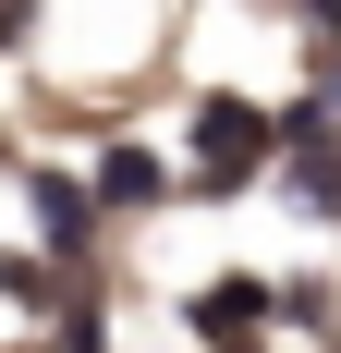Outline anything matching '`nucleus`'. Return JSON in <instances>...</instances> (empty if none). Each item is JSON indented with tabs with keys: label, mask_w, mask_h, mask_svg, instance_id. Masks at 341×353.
<instances>
[{
	"label": "nucleus",
	"mask_w": 341,
	"mask_h": 353,
	"mask_svg": "<svg viewBox=\"0 0 341 353\" xmlns=\"http://www.w3.org/2000/svg\"><path fill=\"white\" fill-rule=\"evenodd\" d=\"M195 134H207L195 195H244V183H256V159H269V122H256L244 98H207V110H195Z\"/></svg>",
	"instance_id": "obj_1"
},
{
	"label": "nucleus",
	"mask_w": 341,
	"mask_h": 353,
	"mask_svg": "<svg viewBox=\"0 0 341 353\" xmlns=\"http://www.w3.org/2000/svg\"><path fill=\"white\" fill-rule=\"evenodd\" d=\"M269 305H280L269 281H220V292H195L183 317H195V329H207L220 353H256V317H269Z\"/></svg>",
	"instance_id": "obj_2"
},
{
	"label": "nucleus",
	"mask_w": 341,
	"mask_h": 353,
	"mask_svg": "<svg viewBox=\"0 0 341 353\" xmlns=\"http://www.w3.org/2000/svg\"><path fill=\"white\" fill-rule=\"evenodd\" d=\"M98 195H110V208H159L170 183H159V159H146V146H110V159H98Z\"/></svg>",
	"instance_id": "obj_3"
},
{
	"label": "nucleus",
	"mask_w": 341,
	"mask_h": 353,
	"mask_svg": "<svg viewBox=\"0 0 341 353\" xmlns=\"http://www.w3.org/2000/svg\"><path fill=\"white\" fill-rule=\"evenodd\" d=\"M37 219H49V232L73 244V232H86V195H73V183H37Z\"/></svg>",
	"instance_id": "obj_4"
},
{
	"label": "nucleus",
	"mask_w": 341,
	"mask_h": 353,
	"mask_svg": "<svg viewBox=\"0 0 341 353\" xmlns=\"http://www.w3.org/2000/svg\"><path fill=\"white\" fill-rule=\"evenodd\" d=\"M329 73H341V61H329Z\"/></svg>",
	"instance_id": "obj_5"
}]
</instances>
